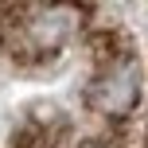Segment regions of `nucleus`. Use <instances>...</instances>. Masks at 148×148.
<instances>
[{
  "label": "nucleus",
  "mask_w": 148,
  "mask_h": 148,
  "mask_svg": "<svg viewBox=\"0 0 148 148\" xmlns=\"http://www.w3.org/2000/svg\"><path fill=\"white\" fill-rule=\"evenodd\" d=\"M74 23H78V12L74 8H66V4H39L23 20V39L35 51H55V47L66 43Z\"/></svg>",
  "instance_id": "obj_2"
},
{
  "label": "nucleus",
  "mask_w": 148,
  "mask_h": 148,
  "mask_svg": "<svg viewBox=\"0 0 148 148\" xmlns=\"http://www.w3.org/2000/svg\"><path fill=\"white\" fill-rule=\"evenodd\" d=\"M82 148H105V144H97V140H90V144H82Z\"/></svg>",
  "instance_id": "obj_3"
},
{
  "label": "nucleus",
  "mask_w": 148,
  "mask_h": 148,
  "mask_svg": "<svg viewBox=\"0 0 148 148\" xmlns=\"http://www.w3.org/2000/svg\"><path fill=\"white\" fill-rule=\"evenodd\" d=\"M136 101H140V62L121 55L97 74L94 90H90V105L105 117H125L136 109Z\"/></svg>",
  "instance_id": "obj_1"
}]
</instances>
